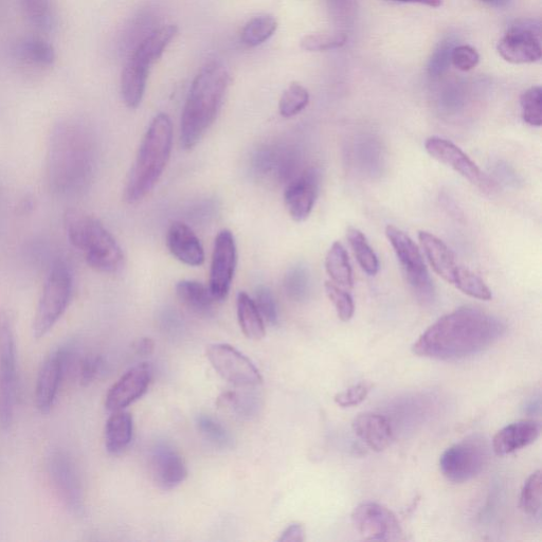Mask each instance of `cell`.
<instances>
[{"label": "cell", "mask_w": 542, "mask_h": 542, "mask_svg": "<svg viewBox=\"0 0 542 542\" xmlns=\"http://www.w3.org/2000/svg\"><path fill=\"white\" fill-rule=\"evenodd\" d=\"M238 264L236 239L230 230H222L214 242L209 289L215 301L227 299Z\"/></svg>", "instance_id": "11"}, {"label": "cell", "mask_w": 542, "mask_h": 542, "mask_svg": "<svg viewBox=\"0 0 542 542\" xmlns=\"http://www.w3.org/2000/svg\"><path fill=\"white\" fill-rule=\"evenodd\" d=\"M17 377L0 373V427L11 426L16 405Z\"/></svg>", "instance_id": "36"}, {"label": "cell", "mask_w": 542, "mask_h": 542, "mask_svg": "<svg viewBox=\"0 0 542 542\" xmlns=\"http://www.w3.org/2000/svg\"><path fill=\"white\" fill-rule=\"evenodd\" d=\"M30 25L41 33H52L59 26L57 0H20Z\"/></svg>", "instance_id": "26"}, {"label": "cell", "mask_w": 542, "mask_h": 542, "mask_svg": "<svg viewBox=\"0 0 542 542\" xmlns=\"http://www.w3.org/2000/svg\"><path fill=\"white\" fill-rule=\"evenodd\" d=\"M176 295L190 311L202 316L210 315L214 302H216L209 287L197 281L183 280L178 282Z\"/></svg>", "instance_id": "28"}, {"label": "cell", "mask_w": 542, "mask_h": 542, "mask_svg": "<svg viewBox=\"0 0 542 542\" xmlns=\"http://www.w3.org/2000/svg\"><path fill=\"white\" fill-rule=\"evenodd\" d=\"M393 2L407 3V4H420L430 8H439L443 4V0H393Z\"/></svg>", "instance_id": "50"}, {"label": "cell", "mask_w": 542, "mask_h": 542, "mask_svg": "<svg viewBox=\"0 0 542 542\" xmlns=\"http://www.w3.org/2000/svg\"><path fill=\"white\" fill-rule=\"evenodd\" d=\"M310 103V94L300 83L294 82L285 90L279 102V112L284 118H292L305 110Z\"/></svg>", "instance_id": "35"}, {"label": "cell", "mask_w": 542, "mask_h": 542, "mask_svg": "<svg viewBox=\"0 0 542 542\" xmlns=\"http://www.w3.org/2000/svg\"><path fill=\"white\" fill-rule=\"evenodd\" d=\"M419 241L432 269L447 283L453 284L459 266L453 251L441 239L427 231L419 232Z\"/></svg>", "instance_id": "23"}, {"label": "cell", "mask_w": 542, "mask_h": 542, "mask_svg": "<svg viewBox=\"0 0 542 542\" xmlns=\"http://www.w3.org/2000/svg\"><path fill=\"white\" fill-rule=\"evenodd\" d=\"M230 82L229 71L219 62H211L198 72L180 123V143L185 150L195 148L218 118Z\"/></svg>", "instance_id": "3"}, {"label": "cell", "mask_w": 542, "mask_h": 542, "mask_svg": "<svg viewBox=\"0 0 542 542\" xmlns=\"http://www.w3.org/2000/svg\"><path fill=\"white\" fill-rule=\"evenodd\" d=\"M542 479L541 472L537 471L530 476L520 495V508L528 515L536 516L541 510Z\"/></svg>", "instance_id": "38"}, {"label": "cell", "mask_w": 542, "mask_h": 542, "mask_svg": "<svg viewBox=\"0 0 542 542\" xmlns=\"http://www.w3.org/2000/svg\"><path fill=\"white\" fill-rule=\"evenodd\" d=\"M258 397L239 392H225L218 400V405L221 408H226L234 411L243 418H250L255 415L259 409Z\"/></svg>", "instance_id": "37"}, {"label": "cell", "mask_w": 542, "mask_h": 542, "mask_svg": "<svg viewBox=\"0 0 542 542\" xmlns=\"http://www.w3.org/2000/svg\"><path fill=\"white\" fill-rule=\"evenodd\" d=\"M451 63L461 71H469L477 67L480 56L477 50L471 46H455L451 52Z\"/></svg>", "instance_id": "47"}, {"label": "cell", "mask_w": 542, "mask_h": 542, "mask_svg": "<svg viewBox=\"0 0 542 542\" xmlns=\"http://www.w3.org/2000/svg\"><path fill=\"white\" fill-rule=\"evenodd\" d=\"M505 331L507 327L497 317L464 306L433 323L415 341L412 351L431 359L458 360L490 348Z\"/></svg>", "instance_id": "1"}, {"label": "cell", "mask_w": 542, "mask_h": 542, "mask_svg": "<svg viewBox=\"0 0 542 542\" xmlns=\"http://www.w3.org/2000/svg\"><path fill=\"white\" fill-rule=\"evenodd\" d=\"M325 269L332 282L342 288H352L354 285L353 270L349 255L340 242H335L325 258Z\"/></svg>", "instance_id": "30"}, {"label": "cell", "mask_w": 542, "mask_h": 542, "mask_svg": "<svg viewBox=\"0 0 542 542\" xmlns=\"http://www.w3.org/2000/svg\"><path fill=\"white\" fill-rule=\"evenodd\" d=\"M319 189V175L314 169L300 174L289 184L284 193L285 207L298 223L309 219L315 207Z\"/></svg>", "instance_id": "17"}, {"label": "cell", "mask_w": 542, "mask_h": 542, "mask_svg": "<svg viewBox=\"0 0 542 542\" xmlns=\"http://www.w3.org/2000/svg\"><path fill=\"white\" fill-rule=\"evenodd\" d=\"M521 116L523 121L535 128L542 124V90L533 86L520 97Z\"/></svg>", "instance_id": "39"}, {"label": "cell", "mask_w": 542, "mask_h": 542, "mask_svg": "<svg viewBox=\"0 0 542 542\" xmlns=\"http://www.w3.org/2000/svg\"><path fill=\"white\" fill-rule=\"evenodd\" d=\"M370 390L368 383H359L339 392L335 396V403L342 408L357 406L367 399Z\"/></svg>", "instance_id": "46"}, {"label": "cell", "mask_w": 542, "mask_h": 542, "mask_svg": "<svg viewBox=\"0 0 542 542\" xmlns=\"http://www.w3.org/2000/svg\"><path fill=\"white\" fill-rule=\"evenodd\" d=\"M347 40L345 33H315L305 35L300 46L305 51H328L346 45Z\"/></svg>", "instance_id": "42"}, {"label": "cell", "mask_w": 542, "mask_h": 542, "mask_svg": "<svg viewBox=\"0 0 542 542\" xmlns=\"http://www.w3.org/2000/svg\"><path fill=\"white\" fill-rule=\"evenodd\" d=\"M72 292L74 277L66 263H54L45 281L42 296L33 320L35 338H42L58 323L67 310Z\"/></svg>", "instance_id": "6"}, {"label": "cell", "mask_w": 542, "mask_h": 542, "mask_svg": "<svg viewBox=\"0 0 542 542\" xmlns=\"http://www.w3.org/2000/svg\"><path fill=\"white\" fill-rule=\"evenodd\" d=\"M265 322L275 325L278 322V307L273 292L266 286L258 288L255 300Z\"/></svg>", "instance_id": "45"}, {"label": "cell", "mask_w": 542, "mask_h": 542, "mask_svg": "<svg viewBox=\"0 0 542 542\" xmlns=\"http://www.w3.org/2000/svg\"><path fill=\"white\" fill-rule=\"evenodd\" d=\"M173 147V124L167 114H158L144 135L124 188V201L137 204L156 187L164 174Z\"/></svg>", "instance_id": "4"}, {"label": "cell", "mask_w": 542, "mask_h": 542, "mask_svg": "<svg viewBox=\"0 0 542 542\" xmlns=\"http://www.w3.org/2000/svg\"><path fill=\"white\" fill-rule=\"evenodd\" d=\"M347 239L361 269L369 276H375L379 270V261L374 250L369 245L365 234L354 227L347 230Z\"/></svg>", "instance_id": "32"}, {"label": "cell", "mask_w": 542, "mask_h": 542, "mask_svg": "<svg viewBox=\"0 0 542 542\" xmlns=\"http://www.w3.org/2000/svg\"><path fill=\"white\" fill-rule=\"evenodd\" d=\"M238 319L243 334L251 340H261L265 337V321L259 312L254 299L245 292L237 298Z\"/></svg>", "instance_id": "29"}, {"label": "cell", "mask_w": 542, "mask_h": 542, "mask_svg": "<svg viewBox=\"0 0 542 542\" xmlns=\"http://www.w3.org/2000/svg\"><path fill=\"white\" fill-rule=\"evenodd\" d=\"M151 472L154 482L162 491H171L188 477L185 460L169 444H157L151 454Z\"/></svg>", "instance_id": "18"}, {"label": "cell", "mask_w": 542, "mask_h": 542, "mask_svg": "<svg viewBox=\"0 0 542 542\" xmlns=\"http://www.w3.org/2000/svg\"><path fill=\"white\" fill-rule=\"evenodd\" d=\"M151 67L131 56L121 75V95L126 106L135 110L146 94Z\"/></svg>", "instance_id": "24"}, {"label": "cell", "mask_w": 542, "mask_h": 542, "mask_svg": "<svg viewBox=\"0 0 542 542\" xmlns=\"http://www.w3.org/2000/svg\"><path fill=\"white\" fill-rule=\"evenodd\" d=\"M92 140L80 121L64 119L53 126L46 161L48 185L53 193L70 197L86 189L94 169Z\"/></svg>", "instance_id": "2"}, {"label": "cell", "mask_w": 542, "mask_h": 542, "mask_svg": "<svg viewBox=\"0 0 542 542\" xmlns=\"http://www.w3.org/2000/svg\"><path fill=\"white\" fill-rule=\"evenodd\" d=\"M196 425L205 439L214 446L220 448H229L231 446L232 439L229 432L220 422L210 417V415H198Z\"/></svg>", "instance_id": "41"}, {"label": "cell", "mask_w": 542, "mask_h": 542, "mask_svg": "<svg viewBox=\"0 0 542 542\" xmlns=\"http://www.w3.org/2000/svg\"><path fill=\"white\" fill-rule=\"evenodd\" d=\"M355 435L376 453H381L391 443L393 432L389 420L382 414L361 413L353 421Z\"/></svg>", "instance_id": "22"}, {"label": "cell", "mask_w": 542, "mask_h": 542, "mask_svg": "<svg viewBox=\"0 0 542 542\" xmlns=\"http://www.w3.org/2000/svg\"><path fill=\"white\" fill-rule=\"evenodd\" d=\"M481 2L500 8L507 6L511 2V0H481Z\"/></svg>", "instance_id": "51"}, {"label": "cell", "mask_w": 542, "mask_h": 542, "mask_svg": "<svg viewBox=\"0 0 542 542\" xmlns=\"http://www.w3.org/2000/svg\"><path fill=\"white\" fill-rule=\"evenodd\" d=\"M47 476L51 487L64 507L76 516L85 510V498L79 469L63 449H54L47 458Z\"/></svg>", "instance_id": "8"}, {"label": "cell", "mask_w": 542, "mask_h": 542, "mask_svg": "<svg viewBox=\"0 0 542 542\" xmlns=\"http://www.w3.org/2000/svg\"><path fill=\"white\" fill-rule=\"evenodd\" d=\"M453 285L463 294L478 300L490 301L493 298L490 287L473 271L462 266H458Z\"/></svg>", "instance_id": "34"}, {"label": "cell", "mask_w": 542, "mask_h": 542, "mask_svg": "<svg viewBox=\"0 0 542 542\" xmlns=\"http://www.w3.org/2000/svg\"><path fill=\"white\" fill-rule=\"evenodd\" d=\"M386 236L415 296L422 303H431L435 299V286L430 279L418 245L406 232L393 225L386 228Z\"/></svg>", "instance_id": "7"}, {"label": "cell", "mask_w": 542, "mask_h": 542, "mask_svg": "<svg viewBox=\"0 0 542 542\" xmlns=\"http://www.w3.org/2000/svg\"><path fill=\"white\" fill-rule=\"evenodd\" d=\"M67 238L86 263L99 273L118 274L124 266L123 251L104 225L81 211L69 210L64 218Z\"/></svg>", "instance_id": "5"}, {"label": "cell", "mask_w": 542, "mask_h": 542, "mask_svg": "<svg viewBox=\"0 0 542 542\" xmlns=\"http://www.w3.org/2000/svg\"><path fill=\"white\" fill-rule=\"evenodd\" d=\"M150 364H140L126 372L107 392L105 407L108 411L124 410L147 393L152 381Z\"/></svg>", "instance_id": "16"}, {"label": "cell", "mask_w": 542, "mask_h": 542, "mask_svg": "<svg viewBox=\"0 0 542 542\" xmlns=\"http://www.w3.org/2000/svg\"><path fill=\"white\" fill-rule=\"evenodd\" d=\"M310 284V271L301 264L292 267L284 279V287L287 295L298 301L304 299L309 294Z\"/></svg>", "instance_id": "40"}, {"label": "cell", "mask_w": 542, "mask_h": 542, "mask_svg": "<svg viewBox=\"0 0 542 542\" xmlns=\"http://www.w3.org/2000/svg\"><path fill=\"white\" fill-rule=\"evenodd\" d=\"M325 293L335 306L339 319L343 322L350 321L355 313V304L352 296L342 287L333 282H325Z\"/></svg>", "instance_id": "43"}, {"label": "cell", "mask_w": 542, "mask_h": 542, "mask_svg": "<svg viewBox=\"0 0 542 542\" xmlns=\"http://www.w3.org/2000/svg\"><path fill=\"white\" fill-rule=\"evenodd\" d=\"M134 420L130 412L115 411L105 426V447L108 453L120 455L133 439Z\"/></svg>", "instance_id": "25"}, {"label": "cell", "mask_w": 542, "mask_h": 542, "mask_svg": "<svg viewBox=\"0 0 542 542\" xmlns=\"http://www.w3.org/2000/svg\"><path fill=\"white\" fill-rule=\"evenodd\" d=\"M207 357L214 370L234 386L256 387L263 383L257 367L236 348L218 343L209 346Z\"/></svg>", "instance_id": "10"}, {"label": "cell", "mask_w": 542, "mask_h": 542, "mask_svg": "<svg viewBox=\"0 0 542 542\" xmlns=\"http://www.w3.org/2000/svg\"><path fill=\"white\" fill-rule=\"evenodd\" d=\"M305 540V529L301 523H293L287 527L279 538L280 542H303Z\"/></svg>", "instance_id": "48"}, {"label": "cell", "mask_w": 542, "mask_h": 542, "mask_svg": "<svg viewBox=\"0 0 542 542\" xmlns=\"http://www.w3.org/2000/svg\"><path fill=\"white\" fill-rule=\"evenodd\" d=\"M278 29L274 16L261 15L252 18L242 31V42L248 47H257L268 41Z\"/></svg>", "instance_id": "33"}, {"label": "cell", "mask_w": 542, "mask_h": 542, "mask_svg": "<svg viewBox=\"0 0 542 542\" xmlns=\"http://www.w3.org/2000/svg\"><path fill=\"white\" fill-rule=\"evenodd\" d=\"M13 57L18 66L40 74L56 63L57 53L51 43L42 36L29 35L15 44Z\"/></svg>", "instance_id": "19"}, {"label": "cell", "mask_w": 542, "mask_h": 542, "mask_svg": "<svg viewBox=\"0 0 542 542\" xmlns=\"http://www.w3.org/2000/svg\"><path fill=\"white\" fill-rule=\"evenodd\" d=\"M425 150L441 164L455 170L469 183L484 191H493L495 185L489 176L475 164L455 143L437 136L425 141Z\"/></svg>", "instance_id": "12"}, {"label": "cell", "mask_w": 542, "mask_h": 542, "mask_svg": "<svg viewBox=\"0 0 542 542\" xmlns=\"http://www.w3.org/2000/svg\"><path fill=\"white\" fill-rule=\"evenodd\" d=\"M167 246L172 256L188 266H202L204 247L194 231L183 222H174L168 229Z\"/></svg>", "instance_id": "20"}, {"label": "cell", "mask_w": 542, "mask_h": 542, "mask_svg": "<svg viewBox=\"0 0 542 542\" xmlns=\"http://www.w3.org/2000/svg\"><path fill=\"white\" fill-rule=\"evenodd\" d=\"M455 46L456 42L448 38L432 53L428 64V72L431 77L438 78L448 69L451 63V52H453Z\"/></svg>", "instance_id": "44"}, {"label": "cell", "mask_w": 542, "mask_h": 542, "mask_svg": "<svg viewBox=\"0 0 542 542\" xmlns=\"http://www.w3.org/2000/svg\"><path fill=\"white\" fill-rule=\"evenodd\" d=\"M540 436V425L532 420H523L505 426L496 433L493 449L498 456H507L528 447Z\"/></svg>", "instance_id": "21"}, {"label": "cell", "mask_w": 542, "mask_h": 542, "mask_svg": "<svg viewBox=\"0 0 542 542\" xmlns=\"http://www.w3.org/2000/svg\"><path fill=\"white\" fill-rule=\"evenodd\" d=\"M155 348L154 341L151 338H142L136 342L135 350L138 355L149 356Z\"/></svg>", "instance_id": "49"}, {"label": "cell", "mask_w": 542, "mask_h": 542, "mask_svg": "<svg viewBox=\"0 0 542 542\" xmlns=\"http://www.w3.org/2000/svg\"><path fill=\"white\" fill-rule=\"evenodd\" d=\"M500 56L512 64H531L541 60L540 27L535 24H519L512 27L497 46Z\"/></svg>", "instance_id": "14"}, {"label": "cell", "mask_w": 542, "mask_h": 542, "mask_svg": "<svg viewBox=\"0 0 542 542\" xmlns=\"http://www.w3.org/2000/svg\"><path fill=\"white\" fill-rule=\"evenodd\" d=\"M357 532L366 540H401L403 531L399 520L384 505L366 502L358 505L352 513Z\"/></svg>", "instance_id": "13"}, {"label": "cell", "mask_w": 542, "mask_h": 542, "mask_svg": "<svg viewBox=\"0 0 542 542\" xmlns=\"http://www.w3.org/2000/svg\"><path fill=\"white\" fill-rule=\"evenodd\" d=\"M16 346L10 314L0 311V373L17 377Z\"/></svg>", "instance_id": "31"}, {"label": "cell", "mask_w": 542, "mask_h": 542, "mask_svg": "<svg viewBox=\"0 0 542 542\" xmlns=\"http://www.w3.org/2000/svg\"><path fill=\"white\" fill-rule=\"evenodd\" d=\"M178 28L175 25L162 26L144 39L132 54L133 57L152 67L175 39Z\"/></svg>", "instance_id": "27"}, {"label": "cell", "mask_w": 542, "mask_h": 542, "mask_svg": "<svg viewBox=\"0 0 542 542\" xmlns=\"http://www.w3.org/2000/svg\"><path fill=\"white\" fill-rule=\"evenodd\" d=\"M71 347H61L44 361L35 385V405L48 413L57 401L63 378L68 372Z\"/></svg>", "instance_id": "15"}, {"label": "cell", "mask_w": 542, "mask_h": 542, "mask_svg": "<svg viewBox=\"0 0 542 542\" xmlns=\"http://www.w3.org/2000/svg\"><path fill=\"white\" fill-rule=\"evenodd\" d=\"M489 462V447L478 438L464 440L447 448L440 459L443 476L464 483L479 476Z\"/></svg>", "instance_id": "9"}]
</instances>
